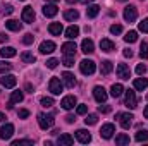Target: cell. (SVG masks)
<instances>
[{
	"instance_id": "484cf974",
	"label": "cell",
	"mask_w": 148,
	"mask_h": 146,
	"mask_svg": "<svg viewBox=\"0 0 148 146\" xmlns=\"http://www.w3.org/2000/svg\"><path fill=\"white\" fill-rule=\"evenodd\" d=\"M5 26H7V29H10V31H19V29L23 28V24H21L19 21H16V19H9V21L5 23Z\"/></svg>"
},
{
	"instance_id": "5bb4252c",
	"label": "cell",
	"mask_w": 148,
	"mask_h": 146,
	"mask_svg": "<svg viewBox=\"0 0 148 146\" xmlns=\"http://www.w3.org/2000/svg\"><path fill=\"white\" fill-rule=\"evenodd\" d=\"M76 50H77V46H76L74 41H67V43L62 45V53L64 55H76Z\"/></svg>"
},
{
	"instance_id": "44dd1931",
	"label": "cell",
	"mask_w": 148,
	"mask_h": 146,
	"mask_svg": "<svg viewBox=\"0 0 148 146\" xmlns=\"http://www.w3.org/2000/svg\"><path fill=\"white\" fill-rule=\"evenodd\" d=\"M133 86H134V89L143 91V89H147L148 88V79H145V77H138V79H134Z\"/></svg>"
},
{
	"instance_id": "f5cc1de1",
	"label": "cell",
	"mask_w": 148,
	"mask_h": 146,
	"mask_svg": "<svg viewBox=\"0 0 148 146\" xmlns=\"http://www.w3.org/2000/svg\"><path fill=\"white\" fill-rule=\"evenodd\" d=\"M74 120H76V119H74V115H67V117H66V122H67V124H73Z\"/></svg>"
},
{
	"instance_id": "d4e9b609",
	"label": "cell",
	"mask_w": 148,
	"mask_h": 146,
	"mask_svg": "<svg viewBox=\"0 0 148 146\" xmlns=\"http://www.w3.org/2000/svg\"><path fill=\"white\" fill-rule=\"evenodd\" d=\"M77 17H79V12L76 10V9H69V10H66L64 12V19L66 21H77Z\"/></svg>"
},
{
	"instance_id": "7dc6e473",
	"label": "cell",
	"mask_w": 148,
	"mask_h": 146,
	"mask_svg": "<svg viewBox=\"0 0 148 146\" xmlns=\"http://www.w3.org/2000/svg\"><path fill=\"white\" fill-rule=\"evenodd\" d=\"M77 115H84L86 112H88V105H77Z\"/></svg>"
},
{
	"instance_id": "60d3db41",
	"label": "cell",
	"mask_w": 148,
	"mask_h": 146,
	"mask_svg": "<svg viewBox=\"0 0 148 146\" xmlns=\"http://www.w3.org/2000/svg\"><path fill=\"white\" fill-rule=\"evenodd\" d=\"M53 105V100L52 98H41V107H45V108H48V107H52Z\"/></svg>"
},
{
	"instance_id": "91938a15",
	"label": "cell",
	"mask_w": 148,
	"mask_h": 146,
	"mask_svg": "<svg viewBox=\"0 0 148 146\" xmlns=\"http://www.w3.org/2000/svg\"><path fill=\"white\" fill-rule=\"evenodd\" d=\"M67 3H76V2H79V0H66Z\"/></svg>"
},
{
	"instance_id": "277c9868",
	"label": "cell",
	"mask_w": 148,
	"mask_h": 146,
	"mask_svg": "<svg viewBox=\"0 0 148 146\" xmlns=\"http://www.w3.org/2000/svg\"><path fill=\"white\" fill-rule=\"evenodd\" d=\"M117 119H119L122 129H129L133 126V119L134 117H133V113H117Z\"/></svg>"
},
{
	"instance_id": "8fae6325",
	"label": "cell",
	"mask_w": 148,
	"mask_h": 146,
	"mask_svg": "<svg viewBox=\"0 0 148 146\" xmlns=\"http://www.w3.org/2000/svg\"><path fill=\"white\" fill-rule=\"evenodd\" d=\"M114 132H115L114 124H105V126H102V129H100V136H102L103 139H110L112 136H114Z\"/></svg>"
},
{
	"instance_id": "ac0fdd59",
	"label": "cell",
	"mask_w": 148,
	"mask_h": 146,
	"mask_svg": "<svg viewBox=\"0 0 148 146\" xmlns=\"http://www.w3.org/2000/svg\"><path fill=\"white\" fill-rule=\"evenodd\" d=\"M74 143V138L71 134H62V136H59V139H57V145L59 146H71Z\"/></svg>"
},
{
	"instance_id": "ee69618b",
	"label": "cell",
	"mask_w": 148,
	"mask_h": 146,
	"mask_svg": "<svg viewBox=\"0 0 148 146\" xmlns=\"http://www.w3.org/2000/svg\"><path fill=\"white\" fill-rule=\"evenodd\" d=\"M140 31H141V33H148V17L140 23Z\"/></svg>"
},
{
	"instance_id": "3957f363",
	"label": "cell",
	"mask_w": 148,
	"mask_h": 146,
	"mask_svg": "<svg viewBox=\"0 0 148 146\" xmlns=\"http://www.w3.org/2000/svg\"><path fill=\"white\" fill-rule=\"evenodd\" d=\"M48 89H50L53 95H60L62 89H64V86H62V83H60L59 77H52L50 83H48Z\"/></svg>"
},
{
	"instance_id": "680465c9",
	"label": "cell",
	"mask_w": 148,
	"mask_h": 146,
	"mask_svg": "<svg viewBox=\"0 0 148 146\" xmlns=\"http://www.w3.org/2000/svg\"><path fill=\"white\" fill-rule=\"evenodd\" d=\"M79 2H81V3H91L93 0H79Z\"/></svg>"
},
{
	"instance_id": "db71d44e",
	"label": "cell",
	"mask_w": 148,
	"mask_h": 146,
	"mask_svg": "<svg viewBox=\"0 0 148 146\" xmlns=\"http://www.w3.org/2000/svg\"><path fill=\"white\" fill-rule=\"evenodd\" d=\"M9 40V36L5 35V33H0V43H3V41H7Z\"/></svg>"
},
{
	"instance_id": "52a82bcc",
	"label": "cell",
	"mask_w": 148,
	"mask_h": 146,
	"mask_svg": "<svg viewBox=\"0 0 148 146\" xmlns=\"http://www.w3.org/2000/svg\"><path fill=\"white\" fill-rule=\"evenodd\" d=\"M76 103H77V100H76V96L74 95H67V96H64L62 98V102H60V107L64 110H71L76 107Z\"/></svg>"
},
{
	"instance_id": "7bdbcfd3",
	"label": "cell",
	"mask_w": 148,
	"mask_h": 146,
	"mask_svg": "<svg viewBox=\"0 0 148 146\" xmlns=\"http://www.w3.org/2000/svg\"><path fill=\"white\" fill-rule=\"evenodd\" d=\"M12 69V64H9V62H0V72H7V71H10Z\"/></svg>"
},
{
	"instance_id": "d590c367",
	"label": "cell",
	"mask_w": 148,
	"mask_h": 146,
	"mask_svg": "<svg viewBox=\"0 0 148 146\" xmlns=\"http://www.w3.org/2000/svg\"><path fill=\"white\" fill-rule=\"evenodd\" d=\"M136 141H148V132L147 131H138L136 132Z\"/></svg>"
},
{
	"instance_id": "4fadbf2b",
	"label": "cell",
	"mask_w": 148,
	"mask_h": 146,
	"mask_svg": "<svg viewBox=\"0 0 148 146\" xmlns=\"http://www.w3.org/2000/svg\"><path fill=\"white\" fill-rule=\"evenodd\" d=\"M23 21H24V23H28V24L35 21V9H33V7H29V5H28V7H24V9H23Z\"/></svg>"
},
{
	"instance_id": "74e56055",
	"label": "cell",
	"mask_w": 148,
	"mask_h": 146,
	"mask_svg": "<svg viewBox=\"0 0 148 146\" xmlns=\"http://www.w3.org/2000/svg\"><path fill=\"white\" fill-rule=\"evenodd\" d=\"M140 55H141V59H148V43H141V46H140Z\"/></svg>"
},
{
	"instance_id": "8992f818",
	"label": "cell",
	"mask_w": 148,
	"mask_h": 146,
	"mask_svg": "<svg viewBox=\"0 0 148 146\" xmlns=\"http://www.w3.org/2000/svg\"><path fill=\"white\" fill-rule=\"evenodd\" d=\"M93 96H95V100L98 102V103H105V100H107V91H105V88H102V86H95V89H93Z\"/></svg>"
},
{
	"instance_id": "d6986e66",
	"label": "cell",
	"mask_w": 148,
	"mask_h": 146,
	"mask_svg": "<svg viewBox=\"0 0 148 146\" xmlns=\"http://www.w3.org/2000/svg\"><path fill=\"white\" fill-rule=\"evenodd\" d=\"M53 50H55V43H53V41H43V43L40 45V52L45 53V55H47V53H52Z\"/></svg>"
},
{
	"instance_id": "94428289",
	"label": "cell",
	"mask_w": 148,
	"mask_h": 146,
	"mask_svg": "<svg viewBox=\"0 0 148 146\" xmlns=\"http://www.w3.org/2000/svg\"><path fill=\"white\" fill-rule=\"evenodd\" d=\"M47 2H52V3H55V2H59V0H47Z\"/></svg>"
},
{
	"instance_id": "7a4b0ae2",
	"label": "cell",
	"mask_w": 148,
	"mask_h": 146,
	"mask_svg": "<svg viewBox=\"0 0 148 146\" xmlns=\"http://www.w3.org/2000/svg\"><path fill=\"white\" fill-rule=\"evenodd\" d=\"M79 69H81V72L84 74V76H91V74L97 71L95 62H93V60H90V59H84V60L79 64Z\"/></svg>"
},
{
	"instance_id": "ffe728a7",
	"label": "cell",
	"mask_w": 148,
	"mask_h": 146,
	"mask_svg": "<svg viewBox=\"0 0 148 146\" xmlns=\"http://www.w3.org/2000/svg\"><path fill=\"white\" fill-rule=\"evenodd\" d=\"M62 81H64V84H66L67 88H74V86H76V77H74V74H71V72L62 74Z\"/></svg>"
},
{
	"instance_id": "f1b7e54d",
	"label": "cell",
	"mask_w": 148,
	"mask_h": 146,
	"mask_svg": "<svg viewBox=\"0 0 148 146\" xmlns=\"http://www.w3.org/2000/svg\"><path fill=\"white\" fill-rule=\"evenodd\" d=\"M21 60H23L24 64H33V62L36 60V57H35L31 52H23V53H21Z\"/></svg>"
},
{
	"instance_id": "f35d334b",
	"label": "cell",
	"mask_w": 148,
	"mask_h": 146,
	"mask_svg": "<svg viewBox=\"0 0 148 146\" xmlns=\"http://www.w3.org/2000/svg\"><path fill=\"white\" fill-rule=\"evenodd\" d=\"M110 33L112 35H121V33H122V26H121V24H112Z\"/></svg>"
},
{
	"instance_id": "9c48e42d",
	"label": "cell",
	"mask_w": 148,
	"mask_h": 146,
	"mask_svg": "<svg viewBox=\"0 0 148 146\" xmlns=\"http://www.w3.org/2000/svg\"><path fill=\"white\" fill-rule=\"evenodd\" d=\"M12 134H14V126H12V124H5V126H2V129H0V139L7 141V139L12 138Z\"/></svg>"
},
{
	"instance_id": "f6af8a7d",
	"label": "cell",
	"mask_w": 148,
	"mask_h": 146,
	"mask_svg": "<svg viewBox=\"0 0 148 146\" xmlns=\"http://www.w3.org/2000/svg\"><path fill=\"white\" fill-rule=\"evenodd\" d=\"M57 64H59V60H57V59H50V60H47V67H48V69H55V67H57Z\"/></svg>"
},
{
	"instance_id": "2e32d148",
	"label": "cell",
	"mask_w": 148,
	"mask_h": 146,
	"mask_svg": "<svg viewBox=\"0 0 148 146\" xmlns=\"http://www.w3.org/2000/svg\"><path fill=\"white\" fill-rule=\"evenodd\" d=\"M57 12H59V9H57L55 3H47V5L43 7V14H45V17H53V16H57Z\"/></svg>"
},
{
	"instance_id": "e0dca14e",
	"label": "cell",
	"mask_w": 148,
	"mask_h": 146,
	"mask_svg": "<svg viewBox=\"0 0 148 146\" xmlns=\"http://www.w3.org/2000/svg\"><path fill=\"white\" fill-rule=\"evenodd\" d=\"M81 52L83 53H93L95 52V43L91 41V40H83V43H81Z\"/></svg>"
},
{
	"instance_id": "e575fe53",
	"label": "cell",
	"mask_w": 148,
	"mask_h": 146,
	"mask_svg": "<svg viewBox=\"0 0 148 146\" xmlns=\"http://www.w3.org/2000/svg\"><path fill=\"white\" fill-rule=\"evenodd\" d=\"M97 122H98V115H97V113H90V115L84 119V124H86V126H95Z\"/></svg>"
},
{
	"instance_id": "681fc988",
	"label": "cell",
	"mask_w": 148,
	"mask_h": 146,
	"mask_svg": "<svg viewBox=\"0 0 148 146\" xmlns=\"http://www.w3.org/2000/svg\"><path fill=\"white\" fill-rule=\"evenodd\" d=\"M110 105H103V107H102V105H100V107H98V112H102V113H109V112H110Z\"/></svg>"
},
{
	"instance_id": "f907efd6",
	"label": "cell",
	"mask_w": 148,
	"mask_h": 146,
	"mask_svg": "<svg viewBox=\"0 0 148 146\" xmlns=\"http://www.w3.org/2000/svg\"><path fill=\"white\" fill-rule=\"evenodd\" d=\"M29 115V112L28 110H19V119H26Z\"/></svg>"
},
{
	"instance_id": "816d5d0a",
	"label": "cell",
	"mask_w": 148,
	"mask_h": 146,
	"mask_svg": "<svg viewBox=\"0 0 148 146\" xmlns=\"http://www.w3.org/2000/svg\"><path fill=\"white\" fill-rule=\"evenodd\" d=\"M124 57H127V59H131V57H133V50H129V48H126V50H124Z\"/></svg>"
},
{
	"instance_id": "5b68a950",
	"label": "cell",
	"mask_w": 148,
	"mask_h": 146,
	"mask_svg": "<svg viewBox=\"0 0 148 146\" xmlns=\"http://www.w3.org/2000/svg\"><path fill=\"white\" fill-rule=\"evenodd\" d=\"M136 17H138V10H136V7H134V5H127V7L124 9V19H126L127 23H134Z\"/></svg>"
},
{
	"instance_id": "ba28073f",
	"label": "cell",
	"mask_w": 148,
	"mask_h": 146,
	"mask_svg": "<svg viewBox=\"0 0 148 146\" xmlns=\"http://www.w3.org/2000/svg\"><path fill=\"white\" fill-rule=\"evenodd\" d=\"M126 107L131 108V110L138 107V100H136V95H134L133 89H127L126 91Z\"/></svg>"
},
{
	"instance_id": "ab89813d",
	"label": "cell",
	"mask_w": 148,
	"mask_h": 146,
	"mask_svg": "<svg viewBox=\"0 0 148 146\" xmlns=\"http://www.w3.org/2000/svg\"><path fill=\"white\" fill-rule=\"evenodd\" d=\"M23 145H33V141L31 139H17V141H14L12 143V146H23Z\"/></svg>"
},
{
	"instance_id": "f546056e",
	"label": "cell",
	"mask_w": 148,
	"mask_h": 146,
	"mask_svg": "<svg viewBox=\"0 0 148 146\" xmlns=\"http://www.w3.org/2000/svg\"><path fill=\"white\" fill-rule=\"evenodd\" d=\"M23 100H24V93H23L21 89L12 91V96H10V102H12V103H21Z\"/></svg>"
},
{
	"instance_id": "9f6ffc18",
	"label": "cell",
	"mask_w": 148,
	"mask_h": 146,
	"mask_svg": "<svg viewBox=\"0 0 148 146\" xmlns=\"http://www.w3.org/2000/svg\"><path fill=\"white\" fill-rule=\"evenodd\" d=\"M143 117H145V119H148V105L145 107V110H143Z\"/></svg>"
},
{
	"instance_id": "11a10c76",
	"label": "cell",
	"mask_w": 148,
	"mask_h": 146,
	"mask_svg": "<svg viewBox=\"0 0 148 146\" xmlns=\"http://www.w3.org/2000/svg\"><path fill=\"white\" fill-rule=\"evenodd\" d=\"M26 91H28V93H33V91H35V88H33L31 84H26Z\"/></svg>"
},
{
	"instance_id": "6da1fadb",
	"label": "cell",
	"mask_w": 148,
	"mask_h": 146,
	"mask_svg": "<svg viewBox=\"0 0 148 146\" xmlns=\"http://www.w3.org/2000/svg\"><path fill=\"white\" fill-rule=\"evenodd\" d=\"M38 124L41 129H50L55 124V119L52 113H38Z\"/></svg>"
},
{
	"instance_id": "83f0119b",
	"label": "cell",
	"mask_w": 148,
	"mask_h": 146,
	"mask_svg": "<svg viewBox=\"0 0 148 146\" xmlns=\"http://www.w3.org/2000/svg\"><path fill=\"white\" fill-rule=\"evenodd\" d=\"M98 12H100V7H98V5H95V3H93V5H88V9H86V16H88V17H91V19H93V17H97V16H98Z\"/></svg>"
},
{
	"instance_id": "6125c7cd",
	"label": "cell",
	"mask_w": 148,
	"mask_h": 146,
	"mask_svg": "<svg viewBox=\"0 0 148 146\" xmlns=\"http://www.w3.org/2000/svg\"><path fill=\"white\" fill-rule=\"evenodd\" d=\"M121 2H126V0H121Z\"/></svg>"
},
{
	"instance_id": "cb8c5ba5",
	"label": "cell",
	"mask_w": 148,
	"mask_h": 146,
	"mask_svg": "<svg viewBox=\"0 0 148 146\" xmlns=\"http://www.w3.org/2000/svg\"><path fill=\"white\" fill-rule=\"evenodd\" d=\"M48 31H50L53 36H60V33L64 31V28H62L60 23H52V24L48 26Z\"/></svg>"
},
{
	"instance_id": "4dcf8cb0",
	"label": "cell",
	"mask_w": 148,
	"mask_h": 146,
	"mask_svg": "<svg viewBox=\"0 0 148 146\" xmlns=\"http://www.w3.org/2000/svg\"><path fill=\"white\" fill-rule=\"evenodd\" d=\"M77 35H79V28H77V26H74V24H73V26H69V28L66 29V36L69 38V40H74Z\"/></svg>"
},
{
	"instance_id": "603a6c76",
	"label": "cell",
	"mask_w": 148,
	"mask_h": 146,
	"mask_svg": "<svg viewBox=\"0 0 148 146\" xmlns=\"http://www.w3.org/2000/svg\"><path fill=\"white\" fill-rule=\"evenodd\" d=\"M112 69H114V65H112L110 60H103L102 64H100V74L102 76H109L112 72Z\"/></svg>"
},
{
	"instance_id": "b9f144b4",
	"label": "cell",
	"mask_w": 148,
	"mask_h": 146,
	"mask_svg": "<svg viewBox=\"0 0 148 146\" xmlns=\"http://www.w3.org/2000/svg\"><path fill=\"white\" fill-rule=\"evenodd\" d=\"M33 41H35V36H33L31 33H28V35H24V38H23V43H24V45H31Z\"/></svg>"
},
{
	"instance_id": "bcb514c9",
	"label": "cell",
	"mask_w": 148,
	"mask_h": 146,
	"mask_svg": "<svg viewBox=\"0 0 148 146\" xmlns=\"http://www.w3.org/2000/svg\"><path fill=\"white\" fill-rule=\"evenodd\" d=\"M12 12H14V7H12L10 3H7V5L3 7V16H10Z\"/></svg>"
},
{
	"instance_id": "836d02e7",
	"label": "cell",
	"mask_w": 148,
	"mask_h": 146,
	"mask_svg": "<svg viewBox=\"0 0 148 146\" xmlns=\"http://www.w3.org/2000/svg\"><path fill=\"white\" fill-rule=\"evenodd\" d=\"M136 40H138V33L136 31H127L126 36H124V41L126 43H134Z\"/></svg>"
},
{
	"instance_id": "8d00e7d4",
	"label": "cell",
	"mask_w": 148,
	"mask_h": 146,
	"mask_svg": "<svg viewBox=\"0 0 148 146\" xmlns=\"http://www.w3.org/2000/svg\"><path fill=\"white\" fill-rule=\"evenodd\" d=\"M62 64H64L66 67H73L74 65V55H66L64 60H62Z\"/></svg>"
},
{
	"instance_id": "30bf717a",
	"label": "cell",
	"mask_w": 148,
	"mask_h": 146,
	"mask_svg": "<svg viewBox=\"0 0 148 146\" xmlns=\"http://www.w3.org/2000/svg\"><path fill=\"white\" fill-rule=\"evenodd\" d=\"M76 139H77L81 145H88V143L91 141V134H90L88 131H84V129H79V131H76Z\"/></svg>"
},
{
	"instance_id": "d6a6232c",
	"label": "cell",
	"mask_w": 148,
	"mask_h": 146,
	"mask_svg": "<svg viewBox=\"0 0 148 146\" xmlns=\"http://www.w3.org/2000/svg\"><path fill=\"white\" fill-rule=\"evenodd\" d=\"M129 136L127 134H119V136H115V145L122 146V145H129Z\"/></svg>"
},
{
	"instance_id": "1f68e13d",
	"label": "cell",
	"mask_w": 148,
	"mask_h": 146,
	"mask_svg": "<svg viewBox=\"0 0 148 146\" xmlns=\"http://www.w3.org/2000/svg\"><path fill=\"white\" fill-rule=\"evenodd\" d=\"M122 91H124L122 84H112V88H110V95L114 96V98H119V96L122 95Z\"/></svg>"
},
{
	"instance_id": "9a60e30c",
	"label": "cell",
	"mask_w": 148,
	"mask_h": 146,
	"mask_svg": "<svg viewBox=\"0 0 148 146\" xmlns=\"http://www.w3.org/2000/svg\"><path fill=\"white\" fill-rule=\"evenodd\" d=\"M117 76H119L121 79H129V77H131L129 67H127L126 64H119V65H117Z\"/></svg>"
},
{
	"instance_id": "6f0895ef",
	"label": "cell",
	"mask_w": 148,
	"mask_h": 146,
	"mask_svg": "<svg viewBox=\"0 0 148 146\" xmlns=\"http://www.w3.org/2000/svg\"><path fill=\"white\" fill-rule=\"evenodd\" d=\"M3 120H5V115H3V113L0 112V122H3Z\"/></svg>"
},
{
	"instance_id": "7c38bea8",
	"label": "cell",
	"mask_w": 148,
	"mask_h": 146,
	"mask_svg": "<svg viewBox=\"0 0 148 146\" xmlns=\"http://www.w3.org/2000/svg\"><path fill=\"white\" fill-rule=\"evenodd\" d=\"M16 83H17V79H16V76H12V74H7V76L0 77V84H2L3 88H14Z\"/></svg>"
},
{
	"instance_id": "7402d4cb",
	"label": "cell",
	"mask_w": 148,
	"mask_h": 146,
	"mask_svg": "<svg viewBox=\"0 0 148 146\" xmlns=\"http://www.w3.org/2000/svg\"><path fill=\"white\" fill-rule=\"evenodd\" d=\"M100 48H102V52H112V50H115V43L107 40V38H103L100 41Z\"/></svg>"
},
{
	"instance_id": "c3c4849f",
	"label": "cell",
	"mask_w": 148,
	"mask_h": 146,
	"mask_svg": "<svg viewBox=\"0 0 148 146\" xmlns=\"http://www.w3.org/2000/svg\"><path fill=\"white\" fill-rule=\"evenodd\" d=\"M136 72L140 74V76H143V74L147 72V65H145V64H140V65L136 67Z\"/></svg>"
},
{
	"instance_id": "4316f807",
	"label": "cell",
	"mask_w": 148,
	"mask_h": 146,
	"mask_svg": "<svg viewBox=\"0 0 148 146\" xmlns=\"http://www.w3.org/2000/svg\"><path fill=\"white\" fill-rule=\"evenodd\" d=\"M0 55H2L3 59H10V57H16V48H12V46H3V48L0 50Z\"/></svg>"
}]
</instances>
